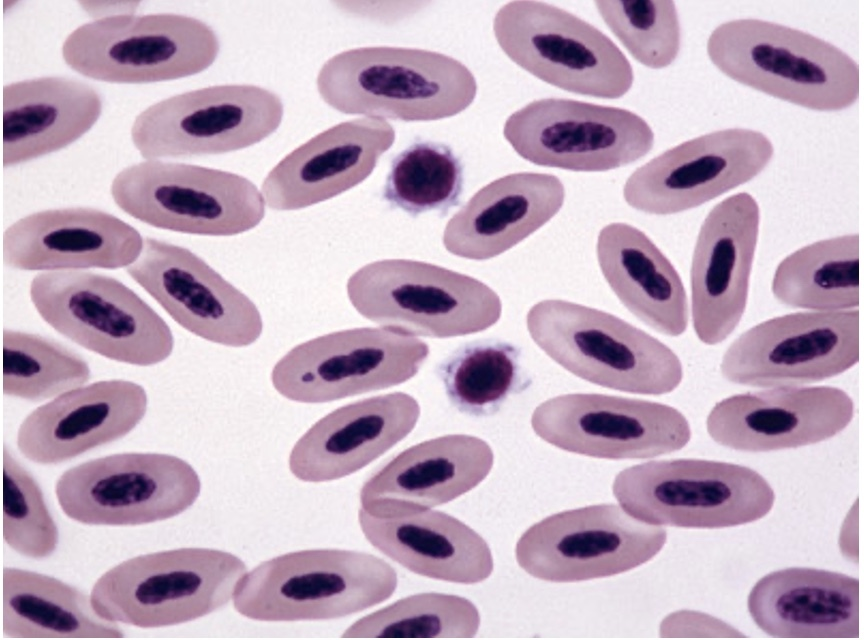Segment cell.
<instances>
[{"label": "cell", "mask_w": 864, "mask_h": 640, "mask_svg": "<svg viewBox=\"0 0 864 640\" xmlns=\"http://www.w3.org/2000/svg\"><path fill=\"white\" fill-rule=\"evenodd\" d=\"M772 293L784 305L809 311L858 309V235L820 240L788 255L775 270Z\"/></svg>", "instance_id": "obj_34"}, {"label": "cell", "mask_w": 864, "mask_h": 640, "mask_svg": "<svg viewBox=\"0 0 864 640\" xmlns=\"http://www.w3.org/2000/svg\"><path fill=\"white\" fill-rule=\"evenodd\" d=\"M283 115L282 100L268 89L216 85L150 105L136 116L130 135L146 160L223 154L266 139Z\"/></svg>", "instance_id": "obj_12"}, {"label": "cell", "mask_w": 864, "mask_h": 640, "mask_svg": "<svg viewBox=\"0 0 864 640\" xmlns=\"http://www.w3.org/2000/svg\"><path fill=\"white\" fill-rule=\"evenodd\" d=\"M493 461L491 447L475 436L452 434L421 442L398 454L365 482L361 509L378 518L429 510L480 484Z\"/></svg>", "instance_id": "obj_26"}, {"label": "cell", "mask_w": 864, "mask_h": 640, "mask_svg": "<svg viewBox=\"0 0 864 640\" xmlns=\"http://www.w3.org/2000/svg\"><path fill=\"white\" fill-rule=\"evenodd\" d=\"M438 374L451 404L473 416L494 413L528 385L519 349L494 339L460 346L439 364Z\"/></svg>", "instance_id": "obj_35"}, {"label": "cell", "mask_w": 864, "mask_h": 640, "mask_svg": "<svg viewBox=\"0 0 864 640\" xmlns=\"http://www.w3.org/2000/svg\"><path fill=\"white\" fill-rule=\"evenodd\" d=\"M3 392L30 401L56 397L84 385L87 362L45 337L17 330L3 332Z\"/></svg>", "instance_id": "obj_37"}, {"label": "cell", "mask_w": 864, "mask_h": 640, "mask_svg": "<svg viewBox=\"0 0 864 640\" xmlns=\"http://www.w3.org/2000/svg\"><path fill=\"white\" fill-rule=\"evenodd\" d=\"M859 361V311H805L765 320L727 348L720 372L753 387L802 386L837 376Z\"/></svg>", "instance_id": "obj_16"}, {"label": "cell", "mask_w": 864, "mask_h": 640, "mask_svg": "<svg viewBox=\"0 0 864 640\" xmlns=\"http://www.w3.org/2000/svg\"><path fill=\"white\" fill-rule=\"evenodd\" d=\"M201 483L183 459L162 453H121L93 459L57 480L58 503L89 525H140L172 518L199 496Z\"/></svg>", "instance_id": "obj_13"}, {"label": "cell", "mask_w": 864, "mask_h": 640, "mask_svg": "<svg viewBox=\"0 0 864 640\" xmlns=\"http://www.w3.org/2000/svg\"><path fill=\"white\" fill-rule=\"evenodd\" d=\"M565 189L551 174L519 172L500 177L477 191L445 226L447 251L487 260L534 233L561 209Z\"/></svg>", "instance_id": "obj_28"}, {"label": "cell", "mask_w": 864, "mask_h": 640, "mask_svg": "<svg viewBox=\"0 0 864 640\" xmlns=\"http://www.w3.org/2000/svg\"><path fill=\"white\" fill-rule=\"evenodd\" d=\"M29 293L48 325L108 359L151 366L173 350L166 322L113 277L82 270L46 271L32 279Z\"/></svg>", "instance_id": "obj_8"}, {"label": "cell", "mask_w": 864, "mask_h": 640, "mask_svg": "<svg viewBox=\"0 0 864 640\" xmlns=\"http://www.w3.org/2000/svg\"><path fill=\"white\" fill-rule=\"evenodd\" d=\"M707 53L734 81L812 110H842L859 96V68L850 56L816 36L777 23L725 22L709 36Z\"/></svg>", "instance_id": "obj_2"}, {"label": "cell", "mask_w": 864, "mask_h": 640, "mask_svg": "<svg viewBox=\"0 0 864 640\" xmlns=\"http://www.w3.org/2000/svg\"><path fill=\"white\" fill-rule=\"evenodd\" d=\"M420 415L412 396L395 392L340 407L317 421L294 445L291 473L326 482L365 467L405 438Z\"/></svg>", "instance_id": "obj_27"}, {"label": "cell", "mask_w": 864, "mask_h": 640, "mask_svg": "<svg viewBox=\"0 0 864 640\" xmlns=\"http://www.w3.org/2000/svg\"><path fill=\"white\" fill-rule=\"evenodd\" d=\"M526 324L533 341L552 360L591 383L663 395L682 381L681 361L667 345L610 313L546 299L530 308Z\"/></svg>", "instance_id": "obj_3"}, {"label": "cell", "mask_w": 864, "mask_h": 640, "mask_svg": "<svg viewBox=\"0 0 864 640\" xmlns=\"http://www.w3.org/2000/svg\"><path fill=\"white\" fill-rule=\"evenodd\" d=\"M3 538L17 553L43 559L58 543V529L42 491L5 447L3 451Z\"/></svg>", "instance_id": "obj_40"}, {"label": "cell", "mask_w": 864, "mask_h": 640, "mask_svg": "<svg viewBox=\"0 0 864 640\" xmlns=\"http://www.w3.org/2000/svg\"><path fill=\"white\" fill-rule=\"evenodd\" d=\"M246 572L237 556L210 548L139 555L105 572L90 601L103 619L140 628L186 623L226 605Z\"/></svg>", "instance_id": "obj_5"}, {"label": "cell", "mask_w": 864, "mask_h": 640, "mask_svg": "<svg viewBox=\"0 0 864 640\" xmlns=\"http://www.w3.org/2000/svg\"><path fill=\"white\" fill-rule=\"evenodd\" d=\"M147 403L145 389L132 381L79 386L32 411L18 429L17 447L34 463H61L128 434Z\"/></svg>", "instance_id": "obj_25"}, {"label": "cell", "mask_w": 864, "mask_h": 640, "mask_svg": "<svg viewBox=\"0 0 864 640\" xmlns=\"http://www.w3.org/2000/svg\"><path fill=\"white\" fill-rule=\"evenodd\" d=\"M126 272L180 326L205 340L245 347L262 333L255 304L187 248L147 237Z\"/></svg>", "instance_id": "obj_20"}, {"label": "cell", "mask_w": 864, "mask_h": 640, "mask_svg": "<svg viewBox=\"0 0 864 640\" xmlns=\"http://www.w3.org/2000/svg\"><path fill=\"white\" fill-rule=\"evenodd\" d=\"M747 605L771 637H859V580L842 573L799 567L771 572L751 589Z\"/></svg>", "instance_id": "obj_29"}, {"label": "cell", "mask_w": 864, "mask_h": 640, "mask_svg": "<svg viewBox=\"0 0 864 640\" xmlns=\"http://www.w3.org/2000/svg\"><path fill=\"white\" fill-rule=\"evenodd\" d=\"M479 626V612L468 599L420 593L357 620L345 630L343 637L471 638Z\"/></svg>", "instance_id": "obj_38"}, {"label": "cell", "mask_w": 864, "mask_h": 640, "mask_svg": "<svg viewBox=\"0 0 864 640\" xmlns=\"http://www.w3.org/2000/svg\"><path fill=\"white\" fill-rule=\"evenodd\" d=\"M144 240L131 225L102 210L70 207L38 211L3 235L6 265L23 271L128 267Z\"/></svg>", "instance_id": "obj_24"}, {"label": "cell", "mask_w": 864, "mask_h": 640, "mask_svg": "<svg viewBox=\"0 0 864 640\" xmlns=\"http://www.w3.org/2000/svg\"><path fill=\"white\" fill-rule=\"evenodd\" d=\"M139 2L128 1H84L79 2L82 9L91 17L101 19L111 16L135 14Z\"/></svg>", "instance_id": "obj_41"}, {"label": "cell", "mask_w": 864, "mask_h": 640, "mask_svg": "<svg viewBox=\"0 0 864 640\" xmlns=\"http://www.w3.org/2000/svg\"><path fill=\"white\" fill-rule=\"evenodd\" d=\"M853 416L852 398L838 387H768L720 400L710 410L706 428L723 447L769 452L832 438Z\"/></svg>", "instance_id": "obj_21"}, {"label": "cell", "mask_w": 864, "mask_h": 640, "mask_svg": "<svg viewBox=\"0 0 864 640\" xmlns=\"http://www.w3.org/2000/svg\"><path fill=\"white\" fill-rule=\"evenodd\" d=\"M6 638H120L115 622L101 618L90 598L49 575L5 567L2 579Z\"/></svg>", "instance_id": "obj_33"}, {"label": "cell", "mask_w": 864, "mask_h": 640, "mask_svg": "<svg viewBox=\"0 0 864 640\" xmlns=\"http://www.w3.org/2000/svg\"><path fill=\"white\" fill-rule=\"evenodd\" d=\"M596 249L604 278L632 314L662 334L685 332L688 302L682 280L645 233L610 223L600 230Z\"/></svg>", "instance_id": "obj_32"}, {"label": "cell", "mask_w": 864, "mask_h": 640, "mask_svg": "<svg viewBox=\"0 0 864 640\" xmlns=\"http://www.w3.org/2000/svg\"><path fill=\"white\" fill-rule=\"evenodd\" d=\"M322 100L349 115L405 122L455 116L474 101L472 72L446 54L415 48L374 46L329 58L316 78Z\"/></svg>", "instance_id": "obj_1"}, {"label": "cell", "mask_w": 864, "mask_h": 640, "mask_svg": "<svg viewBox=\"0 0 864 640\" xmlns=\"http://www.w3.org/2000/svg\"><path fill=\"white\" fill-rule=\"evenodd\" d=\"M759 224L756 200L738 193L718 203L700 228L690 272L691 314L704 344L723 342L743 317Z\"/></svg>", "instance_id": "obj_22"}, {"label": "cell", "mask_w": 864, "mask_h": 640, "mask_svg": "<svg viewBox=\"0 0 864 640\" xmlns=\"http://www.w3.org/2000/svg\"><path fill=\"white\" fill-rule=\"evenodd\" d=\"M761 132L732 128L683 142L636 169L623 196L632 208L669 215L700 206L757 176L773 156Z\"/></svg>", "instance_id": "obj_19"}, {"label": "cell", "mask_w": 864, "mask_h": 640, "mask_svg": "<svg viewBox=\"0 0 864 640\" xmlns=\"http://www.w3.org/2000/svg\"><path fill=\"white\" fill-rule=\"evenodd\" d=\"M364 318L411 336L448 338L477 333L500 318L497 293L471 276L409 259L364 265L347 282Z\"/></svg>", "instance_id": "obj_7"}, {"label": "cell", "mask_w": 864, "mask_h": 640, "mask_svg": "<svg viewBox=\"0 0 864 640\" xmlns=\"http://www.w3.org/2000/svg\"><path fill=\"white\" fill-rule=\"evenodd\" d=\"M428 354L425 342L393 328L342 330L291 349L275 364L271 381L289 400L324 403L401 384Z\"/></svg>", "instance_id": "obj_14"}, {"label": "cell", "mask_w": 864, "mask_h": 640, "mask_svg": "<svg viewBox=\"0 0 864 640\" xmlns=\"http://www.w3.org/2000/svg\"><path fill=\"white\" fill-rule=\"evenodd\" d=\"M598 13L638 62L652 69L669 66L680 49V24L670 0H602Z\"/></svg>", "instance_id": "obj_39"}, {"label": "cell", "mask_w": 864, "mask_h": 640, "mask_svg": "<svg viewBox=\"0 0 864 640\" xmlns=\"http://www.w3.org/2000/svg\"><path fill=\"white\" fill-rule=\"evenodd\" d=\"M531 425L557 448L615 460L669 454L691 438L689 422L672 406L595 393L552 397L535 408Z\"/></svg>", "instance_id": "obj_18"}, {"label": "cell", "mask_w": 864, "mask_h": 640, "mask_svg": "<svg viewBox=\"0 0 864 640\" xmlns=\"http://www.w3.org/2000/svg\"><path fill=\"white\" fill-rule=\"evenodd\" d=\"M102 112L91 85L45 76L3 88V165L11 167L61 150L87 133Z\"/></svg>", "instance_id": "obj_30"}, {"label": "cell", "mask_w": 864, "mask_h": 640, "mask_svg": "<svg viewBox=\"0 0 864 640\" xmlns=\"http://www.w3.org/2000/svg\"><path fill=\"white\" fill-rule=\"evenodd\" d=\"M463 183V165L449 146L418 141L391 161L382 197L391 207L413 216L445 214L459 204Z\"/></svg>", "instance_id": "obj_36"}, {"label": "cell", "mask_w": 864, "mask_h": 640, "mask_svg": "<svg viewBox=\"0 0 864 640\" xmlns=\"http://www.w3.org/2000/svg\"><path fill=\"white\" fill-rule=\"evenodd\" d=\"M503 134L533 164L584 172L633 163L654 143L647 122L629 110L558 98L535 100L515 111Z\"/></svg>", "instance_id": "obj_17"}, {"label": "cell", "mask_w": 864, "mask_h": 640, "mask_svg": "<svg viewBox=\"0 0 864 640\" xmlns=\"http://www.w3.org/2000/svg\"><path fill=\"white\" fill-rule=\"evenodd\" d=\"M385 119L364 117L334 125L300 145L267 174L261 192L277 211L303 209L364 181L393 145Z\"/></svg>", "instance_id": "obj_23"}, {"label": "cell", "mask_w": 864, "mask_h": 640, "mask_svg": "<svg viewBox=\"0 0 864 640\" xmlns=\"http://www.w3.org/2000/svg\"><path fill=\"white\" fill-rule=\"evenodd\" d=\"M110 193L131 217L181 233L237 235L256 227L265 216L262 192L246 177L160 159L122 169L113 178Z\"/></svg>", "instance_id": "obj_10"}, {"label": "cell", "mask_w": 864, "mask_h": 640, "mask_svg": "<svg viewBox=\"0 0 864 640\" xmlns=\"http://www.w3.org/2000/svg\"><path fill=\"white\" fill-rule=\"evenodd\" d=\"M664 528L614 504L553 514L527 529L516 544L519 566L550 582L617 575L651 560L663 548Z\"/></svg>", "instance_id": "obj_15"}, {"label": "cell", "mask_w": 864, "mask_h": 640, "mask_svg": "<svg viewBox=\"0 0 864 640\" xmlns=\"http://www.w3.org/2000/svg\"><path fill=\"white\" fill-rule=\"evenodd\" d=\"M493 32L509 59L560 89L617 99L633 84L632 67L618 46L593 25L554 5L508 2L495 14Z\"/></svg>", "instance_id": "obj_11"}, {"label": "cell", "mask_w": 864, "mask_h": 640, "mask_svg": "<svg viewBox=\"0 0 864 640\" xmlns=\"http://www.w3.org/2000/svg\"><path fill=\"white\" fill-rule=\"evenodd\" d=\"M397 581L392 566L372 554L303 550L245 572L232 599L239 614L258 621L334 619L382 603Z\"/></svg>", "instance_id": "obj_4"}, {"label": "cell", "mask_w": 864, "mask_h": 640, "mask_svg": "<svg viewBox=\"0 0 864 640\" xmlns=\"http://www.w3.org/2000/svg\"><path fill=\"white\" fill-rule=\"evenodd\" d=\"M220 50L215 31L174 13L124 14L84 23L64 40V62L80 75L108 83L142 84L192 76Z\"/></svg>", "instance_id": "obj_9"}, {"label": "cell", "mask_w": 864, "mask_h": 640, "mask_svg": "<svg viewBox=\"0 0 864 640\" xmlns=\"http://www.w3.org/2000/svg\"><path fill=\"white\" fill-rule=\"evenodd\" d=\"M613 494L642 522L680 528H727L751 523L772 509L775 493L752 468L703 460H653L619 472Z\"/></svg>", "instance_id": "obj_6"}, {"label": "cell", "mask_w": 864, "mask_h": 640, "mask_svg": "<svg viewBox=\"0 0 864 640\" xmlns=\"http://www.w3.org/2000/svg\"><path fill=\"white\" fill-rule=\"evenodd\" d=\"M365 538L408 570L429 578L476 584L493 570L487 542L457 518L426 510L395 518L358 513Z\"/></svg>", "instance_id": "obj_31"}]
</instances>
